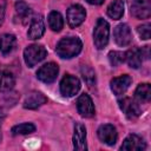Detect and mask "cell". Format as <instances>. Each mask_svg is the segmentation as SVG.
I'll return each instance as SVG.
<instances>
[{
    "label": "cell",
    "instance_id": "cell-1",
    "mask_svg": "<svg viewBox=\"0 0 151 151\" xmlns=\"http://www.w3.org/2000/svg\"><path fill=\"white\" fill-rule=\"evenodd\" d=\"M83 48V42L77 37L63 38L57 45V54L63 59H70L80 53Z\"/></svg>",
    "mask_w": 151,
    "mask_h": 151
},
{
    "label": "cell",
    "instance_id": "cell-2",
    "mask_svg": "<svg viewBox=\"0 0 151 151\" xmlns=\"http://www.w3.org/2000/svg\"><path fill=\"white\" fill-rule=\"evenodd\" d=\"M110 35V26L109 22L101 18L97 20V24L93 29V42L98 50L104 48L109 42Z\"/></svg>",
    "mask_w": 151,
    "mask_h": 151
},
{
    "label": "cell",
    "instance_id": "cell-3",
    "mask_svg": "<svg viewBox=\"0 0 151 151\" xmlns=\"http://www.w3.org/2000/svg\"><path fill=\"white\" fill-rule=\"evenodd\" d=\"M46 54H47V52H46V50H45V47L42 45L33 44V45H29V46H27L25 48L24 59H25V63H26V65L28 67H33L38 63L44 60Z\"/></svg>",
    "mask_w": 151,
    "mask_h": 151
},
{
    "label": "cell",
    "instance_id": "cell-4",
    "mask_svg": "<svg viewBox=\"0 0 151 151\" xmlns=\"http://www.w3.org/2000/svg\"><path fill=\"white\" fill-rule=\"evenodd\" d=\"M80 90V80L71 74H66L60 81V93L64 97H73Z\"/></svg>",
    "mask_w": 151,
    "mask_h": 151
},
{
    "label": "cell",
    "instance_id": "cell-5",
    "mask_svg": "<svg viewBox=\"0 0 151 151\" xmlns=\"http://www.w3.org/2000/svg\"><path fill=\"white\" fill-rule=\"evenodd\" d=\"M86 18V12L85 8L81 5H72L68 7L67 13H66V19H67V24L70 27L76 28L79 25H81L84 22Z\"/></svg>",
    "mask_w": 151,
    "mask_h": 151
},
{
    "label": "cell",
    "instance_id": "cell-6",
    "mask_svg": "<svg viewBox=\"0 0 151 151\" xmlns=\"http://www.w3.org/2000/svg\"><path fill=\"white\" fill-rule=\"evenodd\" d=\"M130 13L137 19H147L151 14L149 0H130Z\"/></svg>",
    "mask_w": 151,
    "mask_h": 151
},
{
    "label": "cell",
    "instance_id": "cell-7",
    "mask_svg": "<svg viewBox=\"0 0 151 151\" xmlns=\"http://www.w3.org/2000/svg\"><path fill=\"white\" fill-rule=\"evenodd\" d=\"M59 73V67L55 63H47L45 65H42L38 71H37V77L39 80H41L42 83L46 84H51L53 83Z\"/></svg>",
    "mask_w": 151,
    "mask_h": 151
},
{
    "label": "cell",
    "instance_id": "cell-8",
    "mask_svg": "<svg viewBox=\"0 0 151 151\" xmlns=\"http://www.w3.org/2000/svg\"><path fill=\"white\" fill-rule=\"evenodd\" d=\"M97 134H98V138L106 145L109 146H112L117 143V139H118V133H117V130L113 125L111 124H104V125H100L98 131H97Z\"/></svg>",
    "mask_w": 151,
    "mask_h": 151
},
{
    "label": "cell",
    "instance_id": "cell-9",
    "mask_svg": "<svg viewBox=\"0 0 151 151\" xmlns=\"http://www.w3.org/2000/svg\"><path fill=\"white\" fill-rule=\"evenodd\" d=\"M77 110L79 112V114L84 118H91L94 116V105L92 99L90 98L88 94H80L77 99Z\"/></svg>",
    "mask_w": 151,
    "mask_h": 151
},
{
    "label": "cell",
    "instance_id": "cell-10",
    "mask_svg": "<svg viewBox=\"0 0 151 151\" xmlns=\"http://www.w3.org/2000/svg\"><path fill=\"white\" fill-rule=\"evenodd\" d=\"M113 38L117 45L119 46H127L132 41V33L130 27L126 24H119L113 29Z\"/></svg>",
    "mask_w": 151,
    "mask_h": 151
},
{
    "label": "cell",
    "instance_id": "cell-11",
    "mask_svg": "<svg viewBox=\"0 0 151 151\" xmlns=\"http://www.w3.org/2000/svg\"><path fill=\"white\" fill-rule=\"evenodd\" d=\"M119 107L129 118H136L142 113V107L138 101H136L132 98L125 97L122 100H119Z\"/></svg>",
    "mask_w": 151,
    "mask_h": 151
},
{
    "label": "cell",
    "instance_id": "cell-12",
    "mask_svg": "<svg viewBox=\"0 0 151 151\" xmlns=\"http://www.w3.org/2000/svg\"><path fill=\"white\" fill-rule=\"evenodd\" d=\"M73 147L74 150L78 151H84L87 150V144H86V127L81 123H76L74 124V132H73Z\"/></svg>",
    "mask_w": 151,
    "mask_h": 151
},
{
    "label": "cell",
    "instance_id": "cell-13",
    "mask_svg": "<svg viewBox=\"0 0 151 151\" xmlns=\"http://www.w3.org/2000/svg\"><path fill=\"white\" fill-rule=\"evenodd\" d=\"M131 83L132 78L129 74H123L111 80V90L116 96H123L130 87Z\"/></svg>",
    "mask_w": 151,
    "mask_h": 151
},
{
    "label": "cell",
    "instance_id": "cell-14",
    "mask_svg": "<svg viewBox=\"0 0 151 151\" xmlns=\"http://www.w3.org/2000/svg\"><path fill=\"white\" fill-rule=\"evenodd\" d=\"M45 32V24H44V19L41 15H35L31 19V24L28 27V32H27V37L32 40L39 39L42 37Z\"/></svg>",
    "mask_w": 151,
    "mask_h": 151
},
{
    "label": "cell",
    "instance_id": "cell-15",
    "mask_svg": "<svg viewBox=\"0 0 151 151\" xmlns=\"http://www.w3.org/2000/svg\"><path fill=\"white\" fill-rule=\"evenodd\" d=\"M145 147H146V145L139 136L130 134L124 139V142L120 146V150H124V151H140V150H145Z\"/></svg>",
    "mask_w": 151,
    "mask_h": 151
},
{
    "label": "cell",
    "instance_id": "cell-16",
    "mask_svg": "<svg viewBox=\"0 0 151 151\" xmlns=\"http://www.w3.org/2000/svg\"><path fill=\"white\" fill-rule=\"evenodd\" d=\"M46 101H47V98L41 92L33 91L26 96V98L24 100V107L28 109V110H34V109H38L39 106L44 105Z\"/></svg>",
    "mask_w": 151,
    "mask_h": 151
},
{
    "label": "cell",
    "instance_id": "cell-17",
    "mask_svg": "<svg viewBox=\"0 0 151 151\" xmlns=\"http://www.w3.org/2000/svg\"><path fill=\"white\" fill-rule=\"evenodd\" d=\"M125 60L131 68H138L142 66L143 54L140 48H132L125 53Z\"/></svg>",
    "mask_w": 151,
    "mask_h": 151
},
{
    "label": "cell",
    "instance_id": "cell-18",
    "mask_svg": "<svg viewBox=\"0 0 151 151\" xmlns=\"http://www.w3.org/2000/svg\"><path fill=\"white\" fill-rule=\"evenodd\" d=\"M32 17V11L28 5L24 1H18L15 4V18L19 19L21 24H27Z\"/></svg>",
    "mask_w": 151,
    "mask_h": 151
},
{
    "label": "cell",
    "instance_id": "cell-19",
    "mask_svg": "<svg viewBox=\"0 0 151 151\" xmlns=\"http://www.w3.org/2000/svg\"><path fill=\"white\" fill-rule=\"evenodd\" d=\"M17 45V38L13 34L5 33L0 35V51L2 54L11 53Z\"/></svg>",
    "mask_w": 151,
    "mask_h": 151
},
{
    "label": "cell",
    "instance_id": "cell-20",
    "mask_svg": "<svg viewBox=\"0 0 151 151\" xmlns=\"http://www.w3.org/2000/svg\"><path fill=\"white\" fill-rule=\"evenodd\" d=\"M134 97L138 103H147L151 99V85L149 83L139 84L134 91Z\"/></svg>",
    "mask_w": 151,
    "mask_h": 151
},
{
    "label": "cell",
    "instance_id": "cell-21",
    "mask_svg": "<svg viewBox=\"0 0 151 151\" xmlns=\"http://www.w3.org/2000/svg\"><path fill=\"white\" fill-rule=\"evenodd\" d=\"M106 13L113 20L120 19L123 17V14H124V2L122 0H113L109 5Z\"/></svg>",
    "mask_w": 151,
    "mask_h": 151
},
{
    "label": "cell",
    "instance_id": "cell-22",
    "mask_svg": "<svg viewBox=\"0 0 151 151\" xmlns=\"http://www.w3.org/2000/svg\"><path fill=\"white\" fill-rule=\"evenodd\" d=\"M15 85V78L9 71H1L0 72V91L7 92L12 90Z\"/></svg>",
    "mask_w": 151,
    "mask_h": 151
},
{
    "label": "cell",
    "instance_id": "cell-23",
    "mask_svg": "<svg viewBox=\"0 0 151 151\" xmlns=\"http://www.w3.org/2000/svg\"><path fill=\"white\" fill-rule=\"evenodd\" d=\"M48 26L52 31L54 32H60L64 27V20L63 17L59 12L57 11H52L48 14Z\"/></svg>",
    "mask_w": 151,
    "mask_h": 151
},
{
    "label": "cell",
    "instance_id": "cell-24",
    "mask_svg": "<svg viewBox=\"0 0 151 151\" xmlns=\"http://www.w3.org/2000/svg\"><path fill=\"white\" fill-rule=\"evenodd\" d=\"M11 131H12V134L13 136L29 134V133H33L35 131V126L32 123H22V124H18V125L13 126Z\"/></svg>",
    "mask_w": 151,
    "mask_h": 151
},
{
    "label": "cell",
    "instance_id": "cell-25",
    "mask_svg": "<svg viewBox=\"0 0 151 151\" xmlns=\"http://www.w3.org/2000/svg\"><path fill=\"white\" fill-rule=\"evenodd\" d=\"M80 71H81V76H83L84 80L86 81L87 86L88 87H92L96 84V74H94V71L91 67H88V66H83Z\"/></svg>",
    "mask_w": 151,
    "mask_h": 151
},
{
    "label": "cell",
    "instance_id": "cell-26",
    "mask_svg": "<svg viewBox=\"0 0 151 151\" xmlns=\"http://www.w3.org/2000/svg\"><path fill=\"white\" fill-rule=\"evenodd\" d=\"M109 61L112 66H119L125 61V53L119 51H111L109 53Z\"/></svg>",
    "mask_w": 151,
    "mask_h": 151
},
{
    "label": "cell",
    "instance_id": "cell-27",
    "mask_svg": "<svg viewBox=\"0 0 151 151\" xmlns=\"http://www.w3.org/2000/svg\"><path fill=\"white\" fill-rule=\"evenodd\" d=\"M137 32H138L140 39L147 40V39H150V34H151V25L150 24H143V25L137 27Z\"/></svg>",
    "mask_w": 151,
    "mask_h": 151
},
{
    "label": "cell",
    "instance_id": "cell-28",
    "mask_svg": "<svg viewBox=\"0 0 151 151\" xmlns=\"http://www.w3.org/2000/svg\"><path fill=\"white\" fill-rule=\"evenodd\" d=\"M5 9H6V2L4 0L0 1V26L4 21V17H5Z\"/></svg>",
    "mask_w": 151,
    "mask_h": 151
},
{
    "label": "cell",
    "instance_id": "cell-29",
    "mask_svg": "<svg viewBox=\"0 0 151 151\" xmlns=\"http://www.w3.org/2000/svg\"><path fill=\"white\" fill-rule=\"evenodd\" d=\"M5 117H6V113H5L4 109H2V107H0V142L2 140V133H1V125H2V122H4Z\"/></svg>",
    "mask_w": 151,
    "mask_h": 151
},
{
    "label": "cell",
    "instance_id": "cell-30",
    "mask_svg": "<svg viewBox=\"0 0 151 151\" xmlns=\"http://www.w3.org/2000/svg\"><path fill=\"white\" fill-rule=\"evenodd\" d=\"M88 4H91V5H101L105 0H86Z\"/></svg>",
    "mask_w": 151,
    "mask_h": 151
}]
</instances>
